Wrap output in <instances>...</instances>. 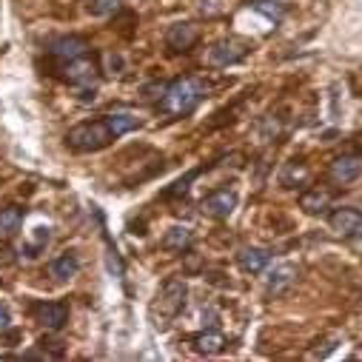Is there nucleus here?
<instances>
[{"mask_svg":"<svg viewBox=\"0 0 362 362\" xmlns=\"http://www.w3.org/2000/svg\"><path fill=\"white\" fill-rule=\"evenodd\" d=\"M331 228H334L337 234H342V237H356L359 228H362V211H356V209H351V206L337 209V211L331 214Z\"/></svg>","mask_w":362,"mask_h":362,"instance_id":"nucleus-11","label":"nucleus"},{"mask_svg":"<svg viewBox=\"0 0 362 362\" xmlns=\"http://www.w3.org/2000/svg\"><path fill=\"white\" fill-rule=\"evenodd\" d=\"M305 180H308V168H305L303 163H288V165L283 168V174H280V183H283L286 189H294V186L305 183Z\"/></svg>","mask_w":362,"mask_h":362,"instance_id":"nucleus-20","label":"nucleus"},{"mask_svg":"<svg viewBox=\"0 0 362 362\" xmlns=\"http://www.w3.org/2000/svg\"><path fill=\"white\" fill-rule=\"evenodd\" d=\"M271 254L265 248H257V245H248V248H240L237 254V265L245 271V274H259V271L268 265Z\"/></svg>","mask_w":362,"mask_h":362,"instance_id":"nucleus-12","label":"nucleus"},{"mask_svg":"<svg viewBox=\"0 0 362 362\" xmlns=\"http://www.w3.org/2000/svg\"><path fill=\"white\" fill-rule=\"evenodd\" d=\"M95 77H98V63L88 57V54L63 63V80H66V83H74V86H92Z\"/></svg>","mask_w":362,"mask_h":362,"instance_id":"nucleus-5","label":"nucleus"},{"mask_svg":"<svg viewBox=\"0 0 362 362\" xmlns=\"http://www.w3.org/2000/svg\"><path fill=\"white\" fill-rule=\"evenodd\" d=\"M49 54L57 57V60H63V63H69V60H77V57L88 54V43H86L83 37H77V35L57 37V40L49 46Z\"/></svg>","mask_w":362,"mask_h":362,"instance_id":"nucleus-10","label":"nucleus"},{"mask_svg":"<svg viewBox=\"0 0 362 362\" xmlns=\"http://www.w3.org/2000/svg\"><path fill=\"white\" fill-rule=\"evenodd\" d=\"M112 140H115V134H112V129H109L106 120L80 123V126H74V129L66 134V143H69V148H74V151H100V148H106Z\"/></svg>","mask_w":362,"mask_h":362,"instance_id":"nucleus-3","label":"nucleus"},{"mask_svg":"<svg viewBox=\"0 0 362 362\" xmlns=\"http://www.w3.org/2000/svg\"><path fill=\"white\" fill-rule=\"evenodd\" d=\"M186 297H189V286L183 280H177V277H168L160 286V291H157V297L151 303V320H154V325L157 328H168L180 314H183Z\"/></svg>","mask_w":362,"mask_h":362,"instance_id":"nucleus-2","label":"nucleus"},{"mask_svg":"<svg viewBox=\"0 0 362 362\" xmlns=\"http://www.w3.org/2000/svg\"><path fill=\"white\" fill-rule=\"evenodd\" d=\"M194 6H197V12H203L206 18H214V15L223 12V4H220V0H194Z\"/></svg>","mask_w":362,"mask_h":362,"instance_id":"nucleus-23","label":"nucleus"},{"mask_svg":"<svg viewBox=\"0 0 362 362\" xmlns=\"http://www.w3.org/2000/svg\"><path fill=\"white\" fill-rule=\"evenodd\" d=\"M23 217H26V209H21V206H6V209H0V234H4V237H12L15 231H21Z\"/></svg>","mask_w":362,"mask_h":362,"instance_id":"nucleus-18","label":"nucleus"},{"mask_svg":"<svg viewBox=\"0 0 362 362\" xmlns=\"http://www.w3.org/2000/svg\"><path fill=\"white\" fill-rule=\"evenodd\" d=\"M77 271H80V259H77L74 251H63V254L54 257L52 265H49V274H52L54 280H60V283L77 277Z\"/></svg>","mask_w":362,"mask_h":362,"instance_id":"nucleus-13","label":"nucleus"},{"mask_svg":"<svg viewBox=\"0 0 362 362\" xmlns=\"http://www.w3.org/2000/svg\"><path fill=\"white\" fill-rule=\"evenodd\" d=\"M9 325H12V317H9V311L4 305H0V334L9 331Z\"/></svg>","mask_w":362,"mask_h":362,"instance_id":"nucleus-24","label":"nucleus"},{"mask_svg":"<svg viewBox=\"0 0 362 362\" xmlns=\"http://www.w3.org/2000/svg\"><path fill=\"white\" fill-rule=\"evenodd\" d=\"M35 320L49 331H60L69 322V305L66 303H37Z\"/></svg>","mask_w":362,"mask_h":362,"instance_id":"nucleus-8","label":"nucleus"},{"mask_svg":"<svg viewBox=\"0 0 362 362\" xmlns=\"http://www.w3.org/2000/svg\"><path fill=\"white\" fill-rule=\"evenodd\" d=\"M192 345H194V351H197V354H206V356H214V354H220V351L226 348V337H223L220 331H214V328H209V331H203V334H197V337L192 339Z\"/></svg>","mask_w":362,"mask_h":362,"instance_id":"nucleus-16","label":"nucleus"},{"mask_svg":"<svg viewBox=\"0 0 362 362\" xmlns=\"http://www.w3.org/2000/svg\"><path fill=\"white\" fill-rule=\"evenodd\" d=\"M328 206H331V192H325V189H311L300 197V209L308 211V214H320Z\"/></svg>","mask_w":362,"mask_h":362,"instance_id":"nucleus-19","label":"nucleus"},{"mask_svg":"<svg viewBox=\"0 0 362 362\" xmlns=\"http://www.w3.org/2000/svg\"><path fill=\"white\" fill-rule=\"evenodd\" d=\"M200 40V29L194 23H171L165 32V46L171 52H192Z\"/></svg>","mask_w":362,"mask_h":362,"instance_id":"nucleus-6","label":"nucleus"},{"mask_svg":"<svg viewBox=\"0 0 362 362\" xmlns=\"http://www.w3.org/2000/svg\"><path fill=\"white\" fill-rule=\"evenodd\" d=\"M294 277H297L294 265H277V268L265 277V288H268V294H283V291L294 283Z\"/></svg>","mask_w":362,"mask_h":362,"instance_id":"nucleus-15","label":"nucleus"},{"mask_svg":"<svg viewBox=\"0 0 362 362\" xmlns=\"http://www.w3.org/2000/svg\"><path fill=\"white\" fill-rule=\"evenodd\" d=\"M251 6L257 12H262L268 21H280L283 18V6L277 4V0H251Z\"/></svg>","mask_w":362,"mask_h":362,"instance_id":"nucleus-22","label":"nucleus"},{"mask_svg":"<svg viewBox=\"0 0 362 362\" xmlns=\"http://www.w3.org/2000/svg\"><path fill=\"white\" fill-rule=\"evenodd\" d=\"M362 174V157L359 154H342L331 163V180L339 186L354 183V180Z\"/></svg>","mask_w":362,"mask_h":362,"instance_id":"nucleus-9","label":"nucleus"},{"mask_svg":"<svg viewBox=\"0 0 362 362\" xmlns=\"http://www.w3.org/2000/svg\"><path fill=\"white\" fill-rule=\"evenodd\" d=\"M192 231L186 228V226H171L165 234H163V240H160V245L165 248V251H174V254H183L189 245H192Z\"/></svg>","mask_w":362,"mask_h":362,"instance_id":"nucleus-14","label":"nucleus"},{"mask_svg":"<svg viewBox=\"0 0 362 362\" xmlns=\"http://www.w3.org/2000/svg\"><path fill=\"white\" fill-rule=\"evenodd\" d=\"M234 209H237V194L228 189H220L203 200V211L214 220H228L234 214Z\"/></svg>","mask_w":362,"mask_h":362,"instance_id":"nucleus-7","label":"nucleus"},{"mask_svg":"<svg viewBox=\"0 0 362 362\" xmlns=\"http://www.w3.org/2000/svg\"><path fill=\"white\" fill-rule=\"evenodd\" d=\"M209 95V83L203 77H177L168 86H163V98H160V112L171 115V117H186L192 115L203 98Z\"/></svg>","mask_w":362,"mask_h":362,"instance_id":"nucleus-1","label":"nucleus"},{"mask_svg":"<svg viewBox=\"0 0 362 362\" xmlns=\"http://www.w3.org/2000/svg\"><path fill=\"white\" fill-rule=\"evenodd\" d=\"M251 49H254V43H248V40H243V37H226V40H220V43L211 46L209 63L217 66V69H228V66L243 63V60L251 54Z\"/></svg>","mask_w":362,"mask_h":362,"instance_id":"nucleus-4","label":"nucleus"},{"mask_svg":"<svg viewBox=\"0 0 362 362\" xmlns=\"http://www.w3.org/2000/svg\"><path fill=\"white\" fill-rule=\"evenodd\" d=\"M103 120L109 123V129H112L115 137H123V134H129V132H134L140 126V117L134 112H112Z\"/></svg>","mask_w":362,"mask_h":362,"instance_id":"nucleus-17","label":"nucleus"},{"mask_svg":"<svg viewBox=\"0 0 362 362\" xmlns=\"http://www.w3.org/2000/svg\"><path fill=\"white\" fill-rule=\"evenodd\" d=\"M88 12H92L95 18H112L123 9V0H88Z\"/></svg>","mask_w":362,"mask_h":362,"instance_id":"nucleus-21","label":"nucleus"}]
</instances>
